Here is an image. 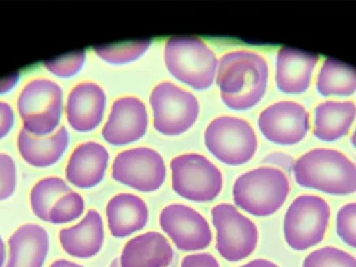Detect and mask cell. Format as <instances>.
<instances>
[{
    "mask_svg": "<svg viewBox=\"0 0 356 267\" xmlns=\"http://www.w3.org/2000/svg\"><path fill=\"white\" fill-rule=\"evenodd\" d=\"M268 80L267 60L249 50L224 54L216 75L222 101L234 110H250L257 105L267 91Z\"/></svg>",
    "mask_w": 356,
    "mask_h": 267,
    "instance_id": "6da1fadb",
    "label": "cell"
},
{
    "mask_svg": "<svg viewBox=\"0 0 356 267\" xmlns=\"http://www.w3.org/2000/svg\"><path fill=\"white\" fill-rule=\"evenodd\" d=\"M293 173L305 189L334 196L356 193V164L338 150H311L296 160Z\"/></svg>",
    "mask_w": 356,
    "mask_h": 267,
    "instance_id": "7a4b0ae2",
    "label": "cell"
},
{
    "mask_svg": "<svg viewBox=\"0 0 356 267\" xmlns=\"http://www.w3.org/2000/svg\"><path fill=\"white\" fill-rule=\"evenodd\" d=\"M290 191L286 174L277 168L261 166L238 177L232 197L241 209L251 216L266 218L284 206Z\"/></svg>",
    "mask_w": 356,
    "mask_h": 267,
    "instance_id": "3957f363",
    "label": "cell"
},
{
    "mask_svg": "<svg viewBox=\"0 0 356 267\" xmlns=\"http://www.w3.org/2000/svg\"><path fill=\"white\" fill-rule=\"evenodd\" d=\"M165 64L169 72L193 89H209L215 80L218 58L198 37H172L165 46Z\"/></svg>",
    "mask_w": 356,
    "mask_h": 267,
    "instance_id": "277c9868",
    "label": "cell"
},
{
    "mask_svg": "<svg viewBox=\"0 0 356 267\" xmlns=\"http://www.w3.org/2000/svg\"><path fill=\"white\" fill-rule=\"evenodd\" d=\"M330 207L325 200L314 195L297 197L284 220L286 243L295 251H307L322 243L330 226Z\"/></svg>",
    "mask_w": 356,
    "mask_h": 267,
    "instance_id": "5b68a950",
    "label": "cell"
},
{
    "mask_svg": "<svg viewBox=\"0 0 356 267\" xmlns=\"http://www.w3.org/2000/svg\"><path fill=\"white\" fill-rule=\"evenodd\" d=\"M17 105L23 128L31 135L45 137L60 124L63 89L49 79H33L23 87Z\"/></svg>",
    "mask_w": 356,
    "mask_h": 267,
    "instance_id": "8992f818",
    "label": "cell"
},
{
    "mask_svg": "<svg viewBox=\"0 0 356 267\" xmlns=\"http://www.w3.org/2000/svg\"><path fill=\"white\" fill-rule=\"evenodd\" d=\"M209 151L228 166H241L254 156L257 135L250 123L238 117L221 116L213 119L204 132Z\"/></svg>",
    "mask_w": 356,
    "mask_h": 267,
    "instance_id": "52a82bcc",
    "label": "cell"
},
{
    "mask_svg": "<svg viewBox=\"0 0 356 267\" xmlns=\"http://www.w3.org/2000/svg\"><path fill=\"white\" fill-rule=\"evenodd\" d=\"M172 189L188 201L211 202L223 189V175L209 158L196 153L182 154L171 162Z\"/></svg>",
    "mask_w": 356,
    "mask_h": 267,
    "instance_id": "ba28073f",
    "label": "cell"
},
{
    "mask_svg": "<svg viewBox=\"0 0 356 267\" xmlns=\"http://www.w3.org/2000/svg\"><path fill=\"white\" fill-rule=\"evenodd\" d=\"M156 130L165 135H179L188 131L199 116L198 100L194 94L175 83H159L150 94Z\"/></svg>",
    "mask_w": 356,
    "mask_h": 267,
    "instance_id": "9c48e42d",
    "label": "cell"
},
{
    "mask_svg": "<svg viewBox=\"0 0 356 267\" xmlns=\"http://www.w3.org/2000/svg\"><path fill=\"white\" fill-rule=\"evenodd\" d=\"M217 231L216 250L228 262H238L253 254L259 243V230L250 218L234 205L219 204L211 209Z\"/></svg>",
    "mask_w": 356,
    "mask_h": 267,
    "instance_id": "30bf717a",
    "label": "cell"
},
{
    "mask_svg": "<svg viewBox=\"0 0 356 267\" xmlns=\"http://www.w3.org/2000/svg\"><path fill=\"white\" fill-rule=\"evenodd\" d=\"M112 176L117 182L122 183L141 193H154L166 180V164L162 155L156 150L138 147L120 152L115 157Z\"/></svg>",
    "mask_w": 356,
    "mask_h": 267,
    "instance_id": "8fae6325",
    "label": "cell"
},
{
    "mask_svg": "<svg viewBox=\"0 0 356 267\" xmlns=\"http://www.w3.org/2000/svg\"><path fill=\"white\" fill-rule=\"evenodd\" d=\"M160 226L180 251L207 249L213 234L202 214L184 204H171L161 212Z\"/></svg>",
    "mask_w": 356,
    "mask_h": 267,
    "instance_id": "7c38bea8",
    "label": "cell"
},
{
    "mask_svg": "<svg viewBox=\"0 0 356 267\" xmlns=\"http://www.w3.org/2000/svg\"><path fill=\"white\" fill-rule=\"evenodd\" d=\"M259 127L268 141L277 145L300 143L309 132V114L305 106L294 101H278L263 110Z\"/></svg>",
    "mask_w": 356,
    "mask_h": 267,
    "instance_id": "4fadbf2b",
    "label": "cell"
},
{
    "mask_svg": "<svg viewBox=\"0 0 356 267\" xmlns=\"http://www.w3.org/2000/svg\"><path fill=\"white\" fill-rule=\"evenodd\" d=\"M147 127V108L144 102L134 96H125L113 103L102 137L111 145H127L143 137Z\"/></svg>",
    "mask_w": 356,
    "mask_h": 267,
    "instance_id": "5bb4252c",
    "label": "cell"
},
{
    "mask_svg": "<svg viewBox=\"0 0 356 267\" xmlns=\"http://www.w3.org/2000/svg\"><path fill=\"white\" fill-rule=\"evenodd\" d=\"M106 105V92L99 85L90 81L79 83L67 100V120L75 130L89 132L99 126Z\"/></svg>",
    "mask_w": 356,
    "mask_h": 267,
    "instance_id": "9a60e30c",
    "label": "cell"
},
{
    "mask_svg": "<svg viewBox=\"0 0 356 267\" xmlns=\"http://www.w3.org/2000/svg\"><path fill=\"white\" fill-rule=\"evenodd\" d=\"M110 154L102 144L86 141L75 148L66 168L67 180L79 189H91L102 182Z\"/></svg>",
    "mask_w": 356,
    "mask_h": 267,
    "instance_id": "2e32d148",
    "label": "cell"
},
{
    "mask_svg": "<svg viewBox=\"0 0 356 267\" xmlns=\"http://www.w3.org/2000/svg\"><path fill=\"white\" fill-rule=\"evenodd\" d=\"M319 56L290 47L280 48L276 60V85L286 94H302L309 89Z\"/></svg>",
    "mask_w": 356,
    "mask_h": 267,
    "instance_id": "e0dca14e",
    "label": "cell"
},
{
    "mask_svg": "<svg viewBox=\"0 0 356 267\" xmlns=\"http://www.w3.org/2000/svg\"><path fill=\"white\" fill-rule=\"evenodd\" d=\"M60 243L68 255L79 259L95 257L104 247V228L102 216L95 209H90L81 223L63 229Z\"/></svg>",
    "mask_w": 356,
    "mask_h": 267,
    "instance_id": "ac0fdd59",
    "label": "cell"
},
{
    "mask_svg": "<svg viewBox=\"0 0 356 267\" xmlns=\"http://www.w3.org/2000/svg\"><path fill=\"white\" fill-rule=\"evenodd\" d=\"M106 212L111 234L116 239H125L143 230L149 218L147 204L133 193H119L113 197Z\"/></svg>",
    "mask_w": 356,
    "mask_h": 267,
    "instance_id": "d6986e66",
    "label": "cell"
},
{
    "mask_svg": "<svg viewBox=\"0 0 356 267\" xmlns=\"http://www.w3.org/2000/svg\"><path fill=\"white\" fill-rule=\"evenodd\" d=\"M175 251L168 239L159 232H147L134 237L123 248L121 267H168Z\"/></svg>",
    "mask_w": 356,
    "mask_h": 267,
    "instance_id": "ffe728a7",
    "label": "cell"
},
{
    "mask_svg": "<svg viewBox=\"0 0 356 267\" xmlns=\"http://www.w3.org/2000/svg\"><path fill=\"white\" fill-rule=\"evenodd\" d=\"M8 248L6 267H43L49 252V236L39 225H23L8 239Z\"/></svg>",
    "mask_w": 356,
    "mask_h": 267,
    "instance_id": "44dd1931",
    "label": "cell"
},
{
    "mask_svg": "<svg viewBox=\"0 0 356 267\" xmlns=\"http://www.w3.org/2000/svg\"><path fill=\"white\" fill-rule=\"evenodd\" d=\"M69 135L62 126L50 137H37L22 128L18 135V149L25 162L37 168L56 164L66 151Z\"/></svg>",
    "mask_w": 356,
    "mask_h": 267,
    "instance_id": "7402d4cb",
    "label": "cell"
},
{
    "mask_svg": "<svg viewBox=\"0 0 356 267\" xmlns=\"http://www.w3.org/2000/svg\"><path fill=\"white\" fill-rule=\"evenodd\" d=\"M356 118L353 101H330L320 103L315 110L314 135L323 141H336L350 130Z\"/></svg>",
    "mask_w": 356,
    "mask_h": 267,
    "instance_id": "603a6c76",
    "label": "cell"
},
{
    "mask_svg": "<svg viewBox=\"0 0 356 267\" xmlns=\"http://www.w3.org/2000/svg\"><path fill=\"white\" fill-rule=\"evenodd\" d=\"M320 95L350 96L356 92V68L326 58L317 79Z\"/></svg>",
    "mask_w": 356,
    "mask_h": 267,
    "instance_id": "cb8c5ba5",
    "label": "cell"
},
{
    "mask_svg": "<svg viewBox=\"0 0 356 267\" xmlns=\"http://www.w3.org/2000/svg\"><path fill=\"white\" fill-rule=\"evenodd\" d=\"M71 189L60 177H47L40 180L31 189V206L33 214L40 220L48 222L49 212L56 202Z\"/></svg>",
    "mask_w": 356,
    "mask_h": 267,
    "instance_id": "d4e9b609",
    "label": "cell"
},
{
    "mask_svg": "<svg viewBox=\"0 0 356 267\" xmlns=\"http://www.w3.org/2000/svg\"><path fill=\"white\" fill-rule=\"evenodd\" d=\"M150 45V40H139L113 45L98 46L94 48V50L104 62L113 64H122L141 58L147 51Z\"/></svg>",
    "mask_w": 356,
    "mask_h": 267,
    "instance_id": "484cf974",
    "label": "cell"
},
{
    "mask_svg": "<svg viewBox=\"0 0 356 267\" xmlns=\"http://www.w3.org/2000/svg\"><path fill=\"white\" fill-rule=\"evenodd\" d=\"M85 210V201L79 193L71 191L58 200L49 212L48 222L54 225L67 224L77 220Z\"/></svg>",
    "mask_w": 356,
    "mask_h": 267,
    "instance_id": "4316f807",
    "label": "cell"
},
{
    "mask_svg": "<svg viewBox=\"0 0 356 267\" xmlns=\"http://www.w3.org/2000/svg\"><path fill=\"white\" fill-rule=\"evenodd\" d=\"M302 267H356V258L338 248H321L305 258Z\"/></svg>",
    "mask_w": 356,
    "mask_h": 267,
    "instance_id": "83f0119b",
    "label": "cell"
},
{
    "mask_svg": "<svg viewBox=\"0 0 356 267\" xmlns=\"http://www.w3.org/2000/svg\"><path fill=\"white\" fill-rule=\"evenodd\" d=\"M337 233L347 246L356 249V202L346 204L339 210Z\"/></svg>",
    "mask_w": 356,
    "mask_h": 267,
    "instance_id": "f1b7e54d",
    "label": "cell"
},
{
    "mask_svg": "<svg viewBox=\"0 0 356 267\" xmlns=\"http://www.w3.org/2000/svg\"><path fill=\"white\" fill-rule=\"evenodd\" d=\"M85 60L86 52L81 50V51L47 60L44 62V64L49 72L56 76L71 77L81 71Z\"/></svg>",
    "mask_w": 356,
    "mask_h": 267,
    "instance_id": "f546056e",
    "label": "cell"
},
{
    "mask_svg": "<svg viewBox=\"0 0 356 267\" xmlns=\"http://www.w3.org/2000/svg\"><path fill=\"white\" fill-rule=\"evenodd\" d=\"M16 189V166L8 154L0 153V201L8 199Z\"/></svg>",
    "mask_w": 356,
    "mask_h": 267,
    "instance_id": "4dcf8cb0",
    "label": "cell"
},
{
    "mask_svg": "<svg viewBox=\"0 0 356 267\" xmlns=\"http://www.w3.org/2000/svg\"><path fill=\"white\" fill-rule=\"evenodd\" d=\"M264 164H270V166H277L284 174H291L294 170L295 160L289 154L284 152H272L264 157Z\"/></svg>",
    "mask_w": 356,
    "mask_h": 267,
    "instance_id": "1f68e13d",
    "label": "cell"
},
{
    "mask_svg": "<svg viewBox=\"0 0 356 267\" xmlns=\"http://www.w3.org/2000/svg\"><path fill=\"white\" fill-rule=\"evenodd\" d=\"M180 267H220V264L211 254L202 253L186 256Z\"/></svg>",
    "mask_w": 356,
    "mask_h": 267,
    "instance_id": "d6a6232c",
    "label": "cell"
},
{
    "mask_svg": "<svg viewBox=\"0 0 356 267\" xmlns=\"http://www.w3.org/2000/svg\"><path fill=\"white\" fill-rule=\"evenodd\" d=\"M14 125V112L12 106L0 101V139L6 137Z\"/></svg>",
    "mask_w": 356,
    "mask_h": 267,
    "instance_id": "836d02e7",
    "label": "cell"
},
{
    "mask_svg": "<svg viewBox=\"0 0 356 267\" xmlns=\"http://www.w3.org/2000/svg\"><path fill=\"white\" fill-rule=\"evenodd\" d=\"M18 80L19 73H14V74L1 79V80H0V94L10 91V89L16 85V83H18Z\"/></svg>",
    "mask_w": 356,
    "mask_h": 267,
    "instance_id": "e575fe53",
    "label": "cell"
},
{
    "mask_svg": "<svg viewBox=\"0 0 356 267\" xmlns=\"http://www.w3.org/2000/svg\"><path fill=\"white\" fill-rule=\"evenodd\" d=\"M238 267H280L277 264H274V262L269 261V260L266 259H255L252 260V261L248 262V264H245V266H238Z\"/></svg>",
    "mask_w": 356,
    "mask_h": 267,
    "instance_id": "d590c367",
    "label": "cell"
},
{
    "mask_svg": "<svg viewBox=\"0 0 356 267\" xmlns=\"http://www.w3.org/2000/svg\"><path fill=\"white\" fill-rule=\"evenodd\" d=\"M50 267H85L81 264H74V262L68 261V260L60 259L54 261Z\"/></svg>",
    "mask_w": 356,
    "mask_h": 267,
    "instance_id": "8d00e7d4",
    "label": "cell"
},
{
    "mask_svg": "<svg viewBox=\"0 0 356 267\" xmlns=\"http://www.w3.org/2000/svg\"><path fill=\"white\" fill-rule=\"evenodd\" d=\"M6 246H4L3 241H2L1 237H0V267H3L4 262H6Z\"/></svg>",
    "mask_w": 356,
    "mask_h": 267,
    "instance_id": "74e56055",
    "label": "cell"
},
{
    "mask_svg": "<svg viewBox=\"0 0 356 267\" xmlns=\"http://www.w3.org/2000/svg\"><path fill=\"white\" fill-rule=\"evenodd\" d=\"M108 267H121L120 258H116V259L113 260L112 264Z\"/></svg>",
    "mask_w": 356,
    "mask_h": 267,
    "instance_id": "f35d334b",
    "label": "cell"
},
{
    "mask_svg": "<svg viewBox=\"0 0 356 267\" xmlns=\"http://www.w3.org/2000/svg\"><path fill=\"white\" fill-rule=\"evenodd\" d=\"M351 143H353V145L355 146L356 149V128L355 132H353V137H351Z\"/></svg>",
    "mask_w": 356,
    "mask_h": 267,
    "instance_id": "ab89813d",
    "label": "cell"
}]
</instances>
